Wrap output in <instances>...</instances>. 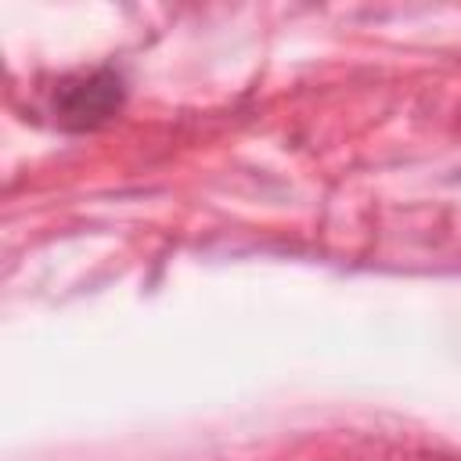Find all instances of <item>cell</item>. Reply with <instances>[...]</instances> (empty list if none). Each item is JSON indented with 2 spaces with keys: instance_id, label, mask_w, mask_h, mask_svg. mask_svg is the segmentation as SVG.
Here are the masks:
<instances>
[{
  "instance_id": "1",
  "label": "cell",
  "mask_w": 461,
  "mask_h": 461,
  "mask_svg": "<svg viewBox=\"0 0 461 461\" xmlns=\"http://www.w3.org/2000/svg\"><path fill=\"white\" fill-rule=\"evenodd\" d=\"M122 104V83L115 72H90L79 79H65L54 94V112L68 126H97L112 119Z\"/></svg>"
}]
</instances>
